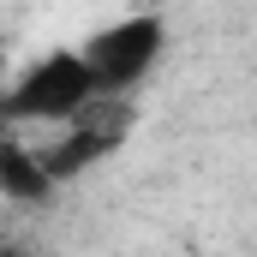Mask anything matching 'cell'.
Masks as SVG:
<instances>
[{"mask_svg": "<svg viewBox=\"0 0 257 257\" xmlns=\"http://www.w3.org/2000/svg\"><path fill=\"white\" fill-rule=\"evenodd\" d=\"M0 192L18 197V203H36V197H48V174H42V162H36V150H24L18 138H6L0 132Z\"/></svg>", "mask_w": 257, "mask_h": 257, "instance_id": "4", "label": "cell"}, {"mask_svg": "<svg viewBox=\"0 0 257 257\" xmlns=\"http://www.w3.org/2000/svg\"><path fill=\"white\" fill-rule=\"evenodd\" d=\"M162 48H168V30H162V18H120V24H108V30H96L84 48H78V60L90 72V90L96 96H132L156 60H162Z\"/></svg>", "mask_w": 257, "mask_h": 257, "instance_id": "1", "label": "cell"}, {"mask_svg": "<svg viewBox=\"0 0 257 257\" xmlns=\"http://www.w3.org/2000/svg\"><path fill=\"white\" fill-rule=\"evenodd\" d=\"M126 132H132V102L126 96H96L90 108H78V114L66 120V138L36 156L42 174H48V186L78 180V174H90L96 162H108V156L126 144Z\"/></svg>", "mask_w": 257, "mask_h": 257, "instance_id": "3", "label": "cell"}, {"mask_svg": "<svg viewBox=\"0 0 257 257\" xmlns=\"http://www.w3.org/2000/svg\"><path fill=\"white\" fill-rule=\"evenodd\" d=\"M90 102H96V90H90V72L78 60V48H54L36 66H24V78L0 96V114L24 120V126H60Z\"/></svg>", "mask_w": 257, "mask_h": 257, "instance_id": "2", "label": "cell"}]
</instances>
